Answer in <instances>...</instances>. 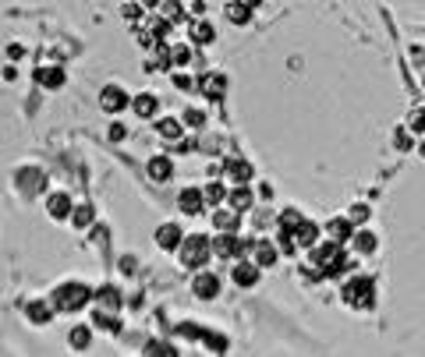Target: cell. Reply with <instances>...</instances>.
Wrapping results in <instances>:
<instances>
[{"instance_id":"cell-1","label":"cell","mask_w":425,"mask_h":357,"mask_svg":"<svg viewBox=\"0 0 425 357\" xmlns=\"http://www.w3.org/2000/svg\"><path fill=\"white\" fill-rule=\"evenodd\" d=\"M89 301H93V286L82 283V279H68V283H61V286L53 290V297H50V304H53L57 311H64V315H78Z\"/></svg>"},{"instance_id":"cell-2","label":"cell","mask_w":425,"mask_h":357,"mask_svg":"<svg viewBox=\"0 0 425 357\" xmlns=\"http://www.w3.org/2000/svg\"><path fill=\"white\" fill-rule=\"evenodd\" d=\"M212 259V237L210 234H185L181 248H178V262L192 272L206 269V262Z\"/></svg>"},{"instance_id":"cell-3","label":"cell","mask_w":425,"mask_h":357,"mask_svg":"<svg viewBox=\"0 0 425 357\" xmlns=\"http://www.w3.org/2000/svg\"><path fill=\"white\" fill-rule=\"evenodd\" d=\"M340 297L354 311H369L376 304V279L372 276H347L340 286Z\"/></svg>"},{"instance_id":"cell-4","label":"cell","mask_w":425,"mask_h":357,"mask_svg":"<svg viewBox=\"0 0 425 357\" xmlns=\"http://www.w3.org/2000/svg\"><path fill=\"white\" fill-rule=\"evenodd\" d=\"M248 259H252L259 269H273V266H277V259H280V248H277L270 237H255V241H252Z\"/></svg>"},{"instance_id":"cell-5","label":"cell","mask_w":425,"mask_h":357,"mask_svg":"<svg viewBox=\"0 0 425 357\" xmlns=\"http://www.w3.org/2000/svg\"><path fill=\"white\" fill-rule=\"evenodd\" d=\"M192 294H195L199 301H212V297H220V276L210 272V269H199L195 279H192Z\"/></svg>"},{"instance_id":"cell-6","label":"cell","mask_w":425,"mask_h":357,"mask_svg":"<svg viewBox=\"0 0 425 357\" xmlns=\"http://www.w3.org/2000/svg\"><path fill=\"white\" fill-rule=\"evenodd\" d=\"M128 106H131V99H128V92L121 86H103L100 89V110L103 113H124Z\"/></svg>"},{"instance_id":"cell-7","label":"cell","mask_w":425,"mask_h":357,"mask_svg":"<svg viewBox=\"0 0 425 357\" xmlns=\"http://www.w3.org/2000/svg\"><path fill=\"white\" fill-rule=\"evenodd\" d=\"M291 237H295L298 252H309V248H316L319 241H322V227H319V223H312V219H302V223L291 230Z\"/></svg>"},{"instance_id":"cell-8","label":"cell","mask_w":425,"mask_h":357,"mask_svg":"<svg viewBox=\"0 0 425 357\" xmlns=\"http://www.w3.org/2000/svg\"><path fill=\"white\" fill-rule=\"evenodd\" d=\"M178 209L185 212V216H203L210 205H206V195H203V187H185L181 195H178Z\"/></svg>"},{"instance_id":"cell-9","label":"cell","mask_w":425,"mask_h":357,"mask_svg":"<svg viewBox=\"0 0 425 357\" xmlns=\"http://www.w3.org/2000/svg\"><path fill=\"white\" fill-rule=\"evenodd\" d=\"M241 216H245V212H237V209H230V205H220V209H212V230H220V234H237V230H241Z\"/></svg>"},{"instance_id":"cell-10","label":"cell","mask_w":425,"mask_h":357,"mask_svg":"<svg viewBox=\"0 0 425 357\" xmlns=\"http://www.w3.org/2000/svg\"><path fill=\"white\" fill-rule=\"evenodd\" d=\"M354 223L347 219V216H333L326 227H322V237H329V241H337V244H347L351 237H354Z\"/></svg>"},{"instance_id":"cell-11","label":"cell","mask_w":425,"mask_h":357,"mask_svg":"<svg viewBox=\"0 0 425 357\" xmlns=\"http://www.w3.org/2000/svg\"><path fill=\"white\" fill-rule=\"evenodd\" d=\"M181 241H185V230H181L178 223H163V227H156V248H163V252L178 255Z\"/></svg>"},{"instance_id":"cell-12","label":"cell","mask_w":425,"mask_h":357,"mask_svg":"<svg viewBox=\"0 0 425 357\" xmlns=\"http://www.w3.org/2000/svg\"><path fill=\"white\" fill-rule=\"evenodd\" d=\"M259 276H262V269L255 266L252 259H237L234 269H230V279H234L237 286H259Z\"/></svg>"},{"instance_id":"cell-13","label":"cell","mask_w":425,"mask_h":357,"mask_svg":"<svg viewBox=\"0 0 425 357\" xmlns=\"http://www.w3.org/2000/svg\"><path fill=\"white\" fill-rule=\"evenodd\" d=\"M46 212H50V219H71V212H75L71 195H64V191H50V195H46Z\"/></svg>"},{"instance_id":"cell-14","label":"cell","mask_w":425,"mask_h":357,"mask_svg":"<svg viewBox=\"0 0 425 357\" xmlns=\"http://www.w3.org/2000/svg\"><path fill=\"white\" fill-rule=\"evenodd\" d=\"M227 205L237 209V212H252V209H255V191H252L248 184H234V187L227 191Z\"/></svg>"},{"instance_id":"cell-15","label":"cell","mask_w":425,"mask_h":357,"mask_svg":"<svg viewBox=\"0 0 425 357\" xmlns=\"http://www.w3.org/2000/svg\"><path fill=\"white\" fill-rule=\"evenodd\" d=\"M195 89H203L206 99H223V95H227V75H223V71H210V75L199 78Z\"/></svg>"},{"instance_id":"cell-16","label":"cell","mask_w":425,"mask_h":357,"mask_svg":"<svg viewBox=\"0 0 425 357\" xmlns=\"http://www.w3.org/2000/svg\"><path fill=\"white\" fill-rule=\"evenodd\" d=\"M32 78H36V86H43V89H61V86H64V68H61V64H39Z\"/></svg>"},{"instance_id":"cell-17","label":"cell","mask_w":425,"mask_h":357,"mask_svg":"<svg viewBox=\"0 0 425 357\" xmlns=\"http://www.w3.org/2000/svg\"><path fill=\"white\" fill-rule=\"evenodd\" d=\"M223 177L234 180V184H252L255 170H252L248 160H227V163H223Z\"/></svg>"},{"instance_id":"cell-18","label":"cell","mask_w":425,"mask_h":357,"mask_svg":"<svg viewBox=\"0 0 425 357\" xmlns=\"http://www.w3.org/2000/svg\"><path fill=\"white\" fill-rule=\"evenodd\" d=\"M347 244L354 248V255H372V252L379 248V237H376L372 230H365V227H358V230H354V237H351Z\"/></svg>"},{"instance_id":"cell-19","label":"cell","mask_w":425,"mask_h":357,"mask_svg":"<svg viewBox=\"0 0 425 357\" xmlns=\"http://www.w3.org/2000/svg\"><path fill=\"white\" fill-rule=\"evenodd\" d=\"M93 301L96 308H106V311H121V290L113 283H103L100 290H93Z\"/></svg>"},{"instance_id":"cell-20","label":"cell","mask_w":425,"mask_h":357,"mask_svg":"<svg viewBox=\"0 0 425 357\" xmlns=\"http://www.w3.org/2000/svg\"><path fill=\"white\" fill-rule=\"evenodd\" d=\"M156 110H160V99H156L153 92H138V95L131 99V113H135V117H145V120H149V117H156Z\"/></svg>"},{"instance_id":"cell-21","label":"cell","mask_w":425,"mask_h":357,"mask_svg":"<svg viewBox=\"0 0 425 357\" xmlns=\"http://www.w3.org/2000/svg\"><path fill=\"white\" fill-rule=\"evenodd\" d=\"M156 135L167 138V142H178V138H185V120L181 117H160L156 120Z\"/></svg>"},{"instance_id":"cell-22","label":"cell","mask_w":425,"mask_h":357,"mask_svg":"<svg viewBox=\"0 0 425 357\" xmlns=\"http://www.w3.org/2000/svg\"><path fill=\"white\" fill-rule=\"evenodd\" d=\"M53 311H57V308H53L50 301H29V304H25V315H29L32 326H46V322L53 319Z\"/></svg>"},{"instance_id":"cell-23","label":"cell","mask_w":425,"mask_h":357,"mask_svg":"<svg viewBox=\"0 0 425 357\" xmlns=\"http://www.w3.org/2000/svg\"><path fill=\"white\" fill-rule=\"evenodd\" d=\"M188 39H192V46H210L212 39H216V29H212V21H206V18H195V21H192V32H188Z\"/></svg>"},{"instance_id":"cell-24","label":"cell","mask_w":425,"mask_h":357,"mask_svg":"<svg viewBox=\"0 0 425 357\" xmlns=\"http://www.w3.org/2000/svg\"><path fill=\"white\" fill-rule=\"evenodd\" d=\"M145 174H149V180H156V184H167L170 174H174L170 156H153V160H149V167H145Z\"/></svg>"},{"instance_id":"cell-25","label":"cell","mask_w":425,"mask_h":357,"mask_svg":"<svg viewBox=\"0 0 425 357\" xmlns=\"http://www.w3.org/2000/svg\"><path fill=\"white\" fill-rule=\"evenodd\" d=\"M227 184H223V177H210V184L203 187V195H206V205L210 209H220V205H227Z\"/></svg>"},{"instance_id":"cell-26","label":"cell","mask_w":425,"mask_h":357,"mask_svg":"<svg viewBox=\"0 0 425 357\" xmlns=\"http://www.w3.org/2000/svg\"><path fill=\"white\" fill-rule=\"evenodd\" d=\"M223 14H227L230 25H248V21H252V7L241 4V0H230V4L223 7Z\"/></svg>"},{"instance_id":"cell-27","label":"cell","mask_w":425,"mask_h":357,"mask_svg":"<svg viewBox=\"0 0 425 357\" xmlns=\"http://www.w3.org/2000/svg\"><path fill=\"white\" fill-rule=\"evenodd\" d=\"M156 14L167 18L170 25H178V21H185V0H160Z\"/></svg>"},{"instance_id":"cell-28","label":"cell","mask_w":425,"mask_h":357,"mask_svg":"<svg viewBox=\"0 0 425 357\" xmlns=\"http://www.w3.org/2000/svg\"><path fill=\"white\" fill-rule=\"evenodd\" d=\"M68 343H71L75 351H89V343H93V329H89V326H71Z\"/></svg>"},{"instance_id":"cell-29","label":"cell","mask_w":425,"mask_h":357,"mask_svg":"<svg viewBox=\"0 0 425 357\" xmlns=\"http://www.w3.org/2000/svg\"><path fill=\"white\" fill-rule=\"evenodd\" d=\"M142 357H178V347H174L170 340H149Z\"/></svg>"},{"instance_id":"cell-30","label":"cell","mask_w":425,"mask_h":357,"mask_svg":"<svg viewBox=\"0 0 425 357\" xmlns=\"http://www.w3.org/2000/svg\"><path fill=\"white\" fill-rule=\"evenodd\" d=\"M93 326H96V329H106V333H117V329H121V319H117V311L96 308V315H93Z\"/></svg>"},{"instance_id":"cell-31","label":"cell","mask_w":425,"mask_h":357,"mask_svg":"<svg viewBox=\"0 0 425 357\" xmlns=\"http://www.w3.org/2000/svg\"><path fill=\"white\" fill-rule=\"evenodd\" d=\"M170 57H174V71H178V68H188L192 61H199V57H195V50H192L188 43H178V46H170Z\"/></svg>"},{"instance_id":"cell-32","label":"cell","mask_w":425,"mask_h":357,"mask_svg":"<svg viewBox=\"0 0 425 357\" xmlns=\"http://www.w3.org/2000/svg\"><path fill=\"white\" fill-rule=\"evenodd\" d=\"M394 145H397L401 152H411V149L419 145V142H415V131H411L408 124H401V128L394 131Z\"/></svg>"},{"instance_id":"cell-33","label":"cell","mask_w":425,"mask_h":357,"mask_svg":"<svg viewBox=\"0 0 425 357\" xmlns=\"http://www.w3.org/2000/svg\"><path fill=\"white\" fill-rule=\"evenodd\" d=\"M93 205L89 202H82V205H75V212H71V227H78V230H86L89 223H93Z\"/></svg>"},{"instance_id":"cell-34","label":"cell","mask_w":425,"mask_h":357,"mask_svg":"<svg viewBox=\"0 0 425 357\" xmlns=\"http://www.w3.org/2000/svg\"><path fill=\"white\" fill-rule=\"evenodd\" d=\"M302 219H305V216H302V212H298V209L291 205V209H284V212L277 216V230H295V227H298Z\"/></svg>"},{"instance_id":"cell-35","label":"cell","mask_w":425,"mask_h":357,"mask_svg":"<svg viewBox=\"0 0 425 357\" xmlns=\"http://www.w3.org/2000/svg\"><path fill=\"white\" fill-rule=\"evenodd\" d=\"M369 216H372V209H369L365 202H354V205L347 209V219H351L354 227H365V223H369Z\"/></svg>"},{"instance_id":"cell-36","label":"cell","mask_w":425,"mask_h":357,"mask_svg":"<svg viewBox=\"0 0 425 357\" xmlns=\"http://www.w3.org/2000/svg\"><path fill=\"white\" fill-rule=\"evenodd\" d=\"M121 14H124L128 21H135V25H142V14H145V4H142V0H128V4L121 7Z\"/></svg>"},{"instance_id":"cell-37","label":"cell","mask_w":425,"mask_h":357,"mask_svg":"<svg viewBox=\"0 0 425 357\" xmlns=\"http://www.w3.org/2000/svg\"><path fill=\"white\" fill-rule=\"evenodd\" d=\"M415 135H425V106H411V113H408V120H404Z\"/></svg>"},{"instance_id":"cell-38","label":"cell","mask_w":425,"mask_h":357,"mask_svg":"<svg viewBox=\"0 0 425 357\" xmlns=\"http://www.w3.org/2000/svg\"><path fill=\"white\" fill-rule=\"evenodd\" d=\"M174 78V89H181V92H195V86H199V78H192V75H185L181 68L170 75Z\"/></svg>"},{"instance_id":"cell-39","label":"cell","mask_w":425,"mask_h":357,"mask_svg":"<svg viewBox=\"0 0 425 357\" xmlns=\"http://www.w3.org/2000/svg\"><path fill=\"white\" fill-rule=\"evenodd\" d=\"M181 120H185V128H195V131H199V128H206V113H203V110H188Z\"/></svg>"},{"instance_id":"cell-40","label":"cell","mask_w":425,"mask_h":357,"mask_svg":"<svg viewBox=\"0 0 425 357\" xmlns=\"http://www.w3.org/2000/svg\"><path fill=\"white\" fill-rule=\"evenodd\" d=\"M106 138H110V142H124V138H128V128H124L121 120H113L110 131H106Z\"/></svg>"},{"instance_id":"cell-41","label":"cell","mask_w":425,"mask_h":357,"mask_svg":"<svg viewBox=\"0 0 425 357\" xmlns=\"http://www.w3.org/2000/svg\"><path fill=\"white\" fill-rule=\"evenodd\" d=\"M188 11H192L195 18H206V0H192V4H188Z\"/></svg>"},{"instance_id":"cell-42","label":"cell","mask_w":425,"mask_h":357,"mask_svg":"<svg viewBox=\"0 0 425 357\" xmlns=\"http://www.w3.org/2000/svg\"><path fill=\"white\" fill-rule=\"evenodd\" d=\"M7 53H11V57H21V53H25V46H18V43H11V46H7Z\"/></svg>"},{"instance_id":"cell-43","label":"cell","mask_w":425,"mask_h":357,"mask_svg":"<svg viewBox=\"0 0 425 357\" xmlns=\"http://www.w3.org/2000/svg\"><path fill=\"white\" fill-rule=\"evenodd\" d=\"M259 198H273V187L270 184H259Z\"/></svg>"},{"instance_id":"cell-44","label":"cell","mask_w":425,"mask_h":357,"mask_svg":"<svg viewBox=\"0 0 425 357\" xmlns=\"http://www.w3.org/2000/svg\"><path fill=\"white\" fill-rule=\"evenodd\" d=\"M142 4H145V11H156L160 7V0H142Z\"/></svg>"},{"instance_id":"cell-45","label":"cell","mask_w":425,"mask_h":357,"mask_svg":"<svg viewBox=\"0 0 425 357\" xmlns=\"http://www.w3.org/2000/svg\"><path fill=\"white\" fill-rule=\"evenodd\" d=\"M415 149H419V156H422V160H425V135H422V142H419Z\"/></svg>"},{"instance_id":"cell-46","label":"cell","mask_w":425,"mask_h":357,"mask_svg":"<svg viewBox=\"0 0 425 357\" xmlns=\"http://www.w3.org/2000/svg\"><path fill=\"white\" fill-rule=\"evenodd\" d=\"M241 4H248V7H252V11H255V7H259V4H262V0H241Z\"/></svg>"}]
</instances>
